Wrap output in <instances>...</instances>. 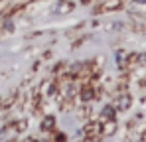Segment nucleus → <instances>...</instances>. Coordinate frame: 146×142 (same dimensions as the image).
<instances>
[{"instance_id":"obj_2","label":"nucleus","mask_w":146,"mask_h":142,"mask_svg":"<svg viewBox=\"0 0 146 142\" xmlns=\"http://www.w3.org/2000/svg\"><path fill=\"white\" fill-rule=\"evenodd\" d=\"M95 93H97V91H95L93 87H83L79 95H81V101H91V99L95 97Z\"/></svg>"},{"instance_id":"obj_3","label":"nucleus","mask_w":146,"mask_h":142,"mask_svg":"<svg viewBox=\"0 0 146 142\" xmlns=\"http://www.w3.org/2000/svg\"><path fill=\"white\" fill-rule=\"evenodd\" d=\"M111 132H115V120H107L101 128V134H111Z\"/></svg>"},{"instance_id":"obj_1","label":"nucleus","mask_w":146,"mask_h":142,"mask_svg":"<svg viewBox=\"0 0 146 142\" xmlns=\"http://www.w3.org/2000/svg\"><path fill=\"white\" fill-rule=\"evenodd\" d=\"M130 95H126V93H122L117 101H115V105H113V109H119V111H126L128 107H130Z\"/></svg>"},{"instance_id":"obj_4","label":"nucleus","mask_w":146,"mask_h":142,"mask_svg":"<svg viewBox=\"0 0 146 142\" xmlns=\"http://www.w3.org/2000/svg\"><path fill=\"white\" fill-rule=\"evenodd\" d=\"M53 124H55V120H53V117L44 118V120H42V130H51V128H53Z\"/></svg>"},{"instance_id":"obj_5","label":"nucleus","mask_w":146,"mask_h":142,"mask_svg":"<svg viewBox=\"0 0 146 142\" xmlns=\"http://www.w3.org/2000/svg\"><path fill=\"white\" fill-rule=\"evenodd\" d=\"M113 115H115V111H113V107H107V109L103 111V115H101V118H103V120H107V118L111 120V118H113Z\"/></svg>"},{"instance_id":"obj_6","label":"nucleus","mask_w":146,"mask_h":142,"mask_svg":"<svg viewBox=\"0 0 146 142\" xmlns=\"http://www.w3.org/2000/svg\"><path fill=\"white\" fill-rule=\"evenodd\" d=\"M69 10H73V4H69V2H67V4L63 2V4L57 8V12H69Z\"/></svg>"},{"instance_id":"obj_7","label":"nucleus","mask_w":146,"mask_h":142,"mask_svg":"<svg viewBox=\"0 0 146 142\" xmlns=\"http://www.w3.org/2000/svg\"><path fill=\"white\" fill-rule=\"evenodd\" d=\"M83 2H89V0H83Z\"/></svg>"}]
</instances>
